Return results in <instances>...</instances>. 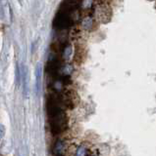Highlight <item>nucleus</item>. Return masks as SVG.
<instances>
[{
    "label": "nucleus",
    "instance_id": "obj_1",
    "mask_svg": "<svg viewBox=\"0 0 156 156\" xmlns=\"http://www.w3.org/2000/svg\"><path fill=\"white\" fill-rule=\"evenodd\" d=\"M54 24H55V26L58 28L67 27L72 24V18L69 16V14L67 11L60 12L57 15V17H56Z\"/></svg>",
    "mask_w": 156,
    "mask_h": 156
},
{
    "label": "nucleus",
    "instance_id": "obj_2",
    "mask_svg": "<svg viewBox=\"0 0 156 156\" xmlns=\"http://www.w3.org/2000/svg\"><path fill=\"white\" fill-rule=\"evenodd\" d=\"M95 15H96L97 20L100 21L101 23H107L111 18V11L107 6L101 4L95 10Z\"/></svg>",
    "mask_w": 156,
    "mask_h": 156
},
{
    "label": "nucleus",
    "instance_id": "obj_3",
    "mask_svg": "<svg viewBox=\"0 0 156 156\" xmlns=\"http://www.w3.org/2000/svg\"><path fill=\"white\" fill-rule=\"evenodd\" d=\"M81 24V27H83L84 30L87 31L93 30L95 27V18L91 17L90 15H87L84 18H83Z\"/></svg>",
    "mask_w": 156,
    "mask_h": 156
},
{
    "label": "nucleus",
    "instance_id": "obj_4",
    "mask_svg": "<svg viewBox=\"0 0 156 156\" xmlns=\"http://www.w3.org/2000/svg\"><path fill=\"white\" fill-rule=\"evenodd\" d=\"M68 149V145L66 141H58L55 143L54 148H53V153L55 155H64L66 154V150Z\"/></svg>",
    "mask_w": 156,
    "mask_h": 156
},
{
    "label": "nucleus",
    "instance_id": "obj_5",
    "mask_svg": "<svg viewBox=\"0 0 156 156\" xmlns=\"http://www.w3.org/2000/svg\"><path fill=\"white\" fill-rule=\"evenodd\" d=\"M23 93L25 97H28L29 93V79H28V68L27 66H24L23 68Z\"/></svg>",
    "mask_w": 156,
    "mask_h": 156
},
{
    "label": "nucleus",
    "instance_id": "obj_6",
    "mask_svg": "<svg viewBox=\"0 0 156 156\" xmlns=\"http://www.w3.org/2000/svg\"><path fill=\"white\" fill-rule=\"evenodd\" d=\"M93 7H94V0H81V10L83 12L88 13L93 10Z\"/></svg>",
    "mask_w": 156,
    "mask_h": 156
},
{
    "label": "nucleus",
    "instance_id": "obj_7",
    "mask_svg": "<svg viewBox=\"0 0 156 156\" xmlns=\"http://www.w3.org/2000/svg\"><path fill=\"white\" fill-rule=\"evenodd\" d=\"M90 147L87 144H81L79 147L76 149L75 155L77 156H87V155H91L93 153L90 151Z\"/></svg>",
    "mask_w": 156,
    "mask_h": 156
},
{
    "label": "nucleus",
    "instance_id": "obj_8",
    "mask_svg": "<svg viewBox=\"0 0 156 156\" xmlns=\"http://www.w3.org/2000/svg\"><path fill=\"white\" fill-rule=\"evenodd\" d=\"M35 86H37V93L40 92V82H41V65L38 63L35 67Z\"/></svg>",
    "mask_w": 156,
    "mask_h": 156
},
{
    "label": "nucleus",
    "instance_id": "obj_9",
    "mask_svg": "<svg viewBox=\"0 0 156 156\" xmlns=\"http://www.w3.org/2000/svg\"><path fill=\"white\" fill-rule=\"evenodd\" d=\"M71 54H72V48L70 47V46H68V47L65 48V50H64V58L65 59H69Z\"/></svg>",
    "mask_w": 156,
    "mask_h": 156
},
{
    "label": "nucleus",
    "instance_id": "obj_10",
    "mask_svg": "<svg viewBox=\"0 0 156 156\" xmlns=\"http://www.w3.org/2000/svg\"><path fill=\"white\" fill-rule=\"evenodd\" d=\"M16 83H17V86L20 85V69L18 65L16 66Z\"/></svg>",
    "mask_w": 156,
    "mask_h": 156
},
{
    "label": "nucleus",
    "instance_id": "obj_11",
    "mask_svg": "<svg viewBox=\"0 0 156 156\" xmlns=\"http://www.w3.org/2000/svg\"><path fill=\"white\" fill-rule=\"evenodd\" d=\"M4 132H5V129L3 125H0V140L2 139V137L4 136Z\"/></svg>",
    "mask_w": 156,
    "mask_h": 156
},
{
    "label": "nucleus",
    "instance_id": "obj_12",
    "mask_svg": "<svg viewBox=\"0 0 156 156\" xmlns=\"http://www.w3.org/2000/svg\"><path fill=\"white\" fill-rule=\"evenodd\" d=\"M20 2H22V0H20Z\"/></svg>",
    "mask_w": 156,
    "mask_h": 156
}]
</instances>
